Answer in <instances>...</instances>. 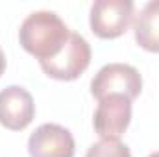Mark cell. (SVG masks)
<instances>
[{
  "mask_svg": "<svg viewBox=\"0 0 159 157\" xmlns=\"http://www.w3.org/2000/svg\"><path fill=\"white\" fill-rule=\"evenodd\" d=\"M143 91V78L139 70L126 63H109L102 67L91 81V92L100 102L106 96L122 94L133 100Z\"/></svg>",
  "mask_w": 159,
  "mask_h": 157,
  "instance_id": "3",
  "label": "cell"
},
{
  "mask_svg": "<svg viewBox=\"0 0 159 157\" xmlns=\"http://www.w3.org/2000/svg\"><path fill=\"white\" fill-rule=\"evenodd\" d=\"M70 37V30L54 11H35L24 19L19 30L20 46L39 61L57 56Z\"/></svg>",
  "mask_w": 159,
  "mask_h": 157,
  "instance_id": "1",
  "label": "cell"
},
{
  "mask_svg": "<svg viewBox=\"0 0 159 157\" xmlns=\"http://www.w3.org/2000/svg\"><path fill=\"white\" fill-rule=\"evenodd\" d=\"M85 157H131L129 148L115 139H100L96 144H93Z\"/></svg>",
  "mask_w": 159,
  "mask_h": 157,
  "instance_id": "9",
  "label": "cell"
},
{
  "mask_svg": "<svg viewBox=\"0 0 159 157\" xmlns=\"http://www.w3.org/2000/svg\"><path fill=\"white\" fill-rule=\"evenodd\" d=\"M35 104L32 94L20 85H9L0 91V124L6 129L20 131L32 124Z\"/></svg>",
  "mask_w": 159,
  "mask_h": 157,
  "instance_id": "7",
  "label": "cell"
},
{
  "mask_svg": "<svg viewBox=\"0 0 159 157\" xmlns=\"http://www.w3.org/2000/svg\"><path fill=\"white\" fill-rule=\"evenodd\" d=\"M135 6L131 0H96L91 6V30L100 39H115L126 34Z\"/></svg>",
  "mask_w": 159,
  "mask_h": 157,
  "instance_id": "4",
  "label": "cell"
},
{
  "mask_svg": "<svg viewBox=\"0 0 159 157\" xmlns=\"http://www.w3.org/2000/svg\"><path fill=\"white\" fill-rule=\"evenodd\" d=\"M30 157H74L72 133L59 124H41L28 139Z\"/></svg>",
  "mask_w": 159,
  "mask_h": 157,
  "instance_id": "6",
  "label": "cell"
},
{
  "mask_svg": "<svg viewBox=\"0 0 159 157\" xmlns=\"http://www.w3.org/2000/svg\"><path fill=\"white\" fill-rule=\"evenodd\" d=\"M135 41L148 52H159V0L148 2L135 19Z\"/></svg>",
  "mask_w": 159,
  "mask_h": 157,
  "instance_id": "8",
  "label": "cell"
},
{
  "mask_svg": "<svg viewBox=\"0 0 159 157\" xmlns=\"http://www.w3.org/2000/svg\"><path fill=\"white\" fill-rule=\"evenodd\" d=\"M4 70H6V56H4V52L0 48V76L4 74Z\"/></svg>",
  "mask_w": 159,
  "mask_h": 157,
  "instance_id": "10",
  "label": "cell"
},
{
  "mask_svg": "<svg viewBox=\"0 0 159 157\" xmlns=\"http://www.w3.org/2000/svg\"><path fill=\"white\" fill-rule=\"evenodd\" d=\"M39 63L43 72L48 78L59 81H72L87 70L91 63V46L80 34L70 32V37L65 43L63 50L57 56Z\"/></svg>",
  "mask_w": 159,
  "mask_h": 157,
  "instance_id": "2",
  "label": "cell"
},
{
  "mask_svg": "<svg viewBox=\"0 0 159 157\" xmlns=\"http://www.w3.org/2000/svg\"><path fill=\"white\" fill-rule=\"evenodd\" d=\"M148 157H159V152H154L152 155H148Z\"/></svg>",
  "mask_w": 159,
  "mask_h": 157,
  "instance_id": "11",
  "label": "cell"
},
{
  "mask_svg": "<svg viewBox=\"0 0 159 157\" xmlns=\"http://www.w3.org/2000/svg\"><path fill=\"white\" fill-rule=\"evenodd\" d=\"M131 122V100L122 94H111L100 100L94 111V131L102 139L119 141Z\"/></svg>",
  "mask_w": 159,
  "mask_h": 157,
  "instance_id": "5",
  "label": "cell"
}]
</instances>
